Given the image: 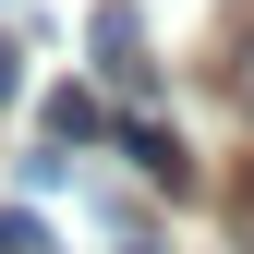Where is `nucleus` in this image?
I'll return each instance as SVG.
<instances>
[{
	"label": "nucleus",
	"instance_id": "nucleus-1",
	"mask_svg": "<svg viewBox=\"0 0 254 254\" xmlns=\"http://www.w3.org/2000/svg\"><path fill=\"white\" fill-rule=\"evenodd\" d=\"M97 73L121 85V97H145V73H157V61H145V24H133V0H109V12H97Z\"/></svg>",
	"mask_w": 254,
	"mask_h": 254
},
{
	"label": "nucleus",
	"instance_id": "nucleus-2",
	"mask_svg": "<svg viewBox=\"0 0 254 254\" xmlns=\"http://www.w3.org/2000/svg\"><path fill=\"white\" fill-rule=\"evenodd\" d=\"M121 157H133L145 182H170V194L194 182V157H182V133H157V121H121Z\"/></svg>",
	"mask_w": 254,
	"mask_h": 254
},
{
	"label": "nucleus",
	"instance_id": "nucleus-3",
	"mask_svg": "<svg viewBox=\"0 0 254 254\" xmlns=\"http://www.w3.org/2000/svg\"><path fill=\"white\" fill-rule=\"evenodd\" d=\"M97 133H109V109L85 85H49V145H97Z\"/></svg>",
	"mask_w": 254,
	"mask_h": 254
},
{
	"label": "nucleus",
	"instance_id": "nucleus-4",
	"mask_svg": "<svg viewBox=\"0 0 254 254\" xmlns=\"http://www.w3.org/2000/svg\"><path fill=\"white\" fill-rule=\"evenodd\" d=\"M0 254H49V230H37L24 206H0Z\"/></svg>",
	"mask_w": 254,
	"mask_h": 254
},
{
	"label": "nucleus",
	"instance_id": "nucleus-5",
	"mask_svg": "<svg viewBox=\"0 0 254 254\" xmlns=\"http://www.w3.org/2000/svg\"><path fill=\"white\" fill-rule=\"evenodd\" d=\"M12 97H24V73H12V49H0V109H12Z\"/></svg>",
	"mask_w": 254,
	"mask_h": 254
},
{
	"label": "nucleus",
	"instance_id": "nucleus-6",
	"mask_svg": "<svg viewBox=\"0 0 254 254\" xmlns=\"http://www.w3.org/2000/svg\"><path fill=\"white\" fill-rule=\"evenodd\" d=\"M230 85H242V109H254V37H242V73H230Z\"/></svg>",
	"mask_w": 254,
	"mask_h": 254
},
{
	"label": "nucleus",
	"instance_id": "nucleus-7",
	"mask_svg": "<svg viewBox=\"0 0 254 254\" xmlns=\"http://www.w3.org/2000/svg\"><path fill=\"white\" fill-rule=\"evenodd\" d=\"M242 230H254V157H242Z\"/></svg>",
	"mask_w": 254,
	"mask_h": 254
},
{
	"label": "nucleus",
	"instance_id": "nucleus-8",
	"mask_svg": "<svg viewBox=\"0 0 254 254\" xmlns=\"http://www.w3.org/2000/svg\"><path fill=\"white\" fill-rule=\"evenodd\" d=\"M121 254H157V242H121Z\"/></svg>",
	"mask_w": 254,
	"mask_h": 254
}]
</instances>
